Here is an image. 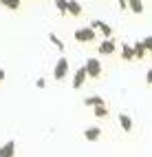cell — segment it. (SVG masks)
Instances as JSON below:
<instances>
[{
	"instance_id": "1",
	"label": "cell",
	"mask_w": 152,
	"mask_h": 157,
	"mask_svg": "<svg viewBox=\"0 0 152 157\" xmlns=\"http://www.w3.org/2000/svg\"><path fill=\"white\" fill-rule=\"evenodd\" d=\"M73 38L77 40V42H95L97 40V31H93L90 27H82V29H77Z\"/></svg>"
},
{
	"instance_id": "2",
	"label": "cell",
	"mask_w": 152,
	"mask_h": 157,
	"mask_svg": "<svg viewBox=\"0 0 152 157\" xmlns=\"http://www.w3.org/2000/svg\"><path fill=\"white\" fill-rule=\"evenodd\" d=\"M68 75V60L62 56L57 62H55V69H53V78L57 80V82H62L64 78Z\"/></svg>"
},
{
	"instance_id": "3",
	"label": "cell",
	"mask_w": 152,
	"mask_h": 157,
	"mask_svg": "<svg viewBox=\"0 0 152 157\" xmlns=\"http://www.w3.org/2000/svg\"><path fill=\"white\" fill-rule=\"evenodd\" d=\"M90 29H93V31H99V33L104 36V40L113 38V27H110L108 22H101V20H93V22H90Z\"/></svg>"
},
{
	"instance_id": "4",
	"label": "cell",
	"mask_w": 152,
	"mask_h": 157,
	"mask_svg": "<svg viewBox=\"0 0 152 157\" xmlns=\"http://www.w3.org/2000/svg\"><path fill=\"white\" fill-rule=\"evenodd\" d=\"M84 67H86L88 78H99V75H101V62H99L97 58H88Z\"/></svg>"
},
{
	"instance_id": "5",
	"label": "cell",
	"mask_w": 152,
	"mask_h": 157,
	"mask_svg": "<svg viewBox=\"0 0 152 157\" xmlns=\"http://www.w3.org/2000/svg\"><path fill=\"white\" fill-rule=\"evenodd\" d=\"M97 51H99V56H113L115 51H117V42H115L113 38L101 40V42H99V47H97Z\"/></svg>"
},
{
	"instance_id": "6",
	"label": "cell",
	"mask_w": 152,
	"mask_h": 157,
	"mask_svg": "<svg viewBox=\"0 0 152 157\" xmlns=\"http://www.w3.org/2000/svg\"><path fill=\"white\" fill-rule=\"evenodd\" d=\"M86 78H88L86 67H79V69L75 71V75H73V89H75V91H79V89H82V84L86 82Z\"/></svg>"
},
{
	"instance_id": "7",
	"label": "cell",
	"mask_w": 152,
	"mask_h": 157,
	"mask_svg": "<svg viewBox=\"0 0 152 157\" xmlns=\"http://www.w3.org/2000/svg\"><path fill=\"white\" fill-rule=\"evenodd\" d=\"M117 120H119V124H121V128H124L126 133H130L135 128V122H132V117H130L128 113H119L117 115Z\"/></svg>"
},
{
	"instance_id": "8",
	"label": "cell",
	"mask_w": 152,
	"mask_h": 157,
	"mask_svg": "<svg viewBox=\"0 0 152 157\" xmlns=\"http://www.w3.org/2000/svg\"><path fill=\"white\" fill-rule=\"evenodd\" d=\"M0 157H16V142L9 140L0 146Z\"/></svg>"
},
{
	"instance_id": "9",
	"label": "cell",
	"mask_w": 152,
	"mask_h": 157,
	"mask_svg": "<svg viewBox=\"0 0 152 157\" xmlns=\"http://www.w3.org/2000/svg\"><path fill=\"white\" fill-rule=\"evenodd\" d=\"M84 137H86L88 142H97V140L101 137V128H99V126H88V128L84 131Z\"/></svg>"
},
{
	"instance_id": "10",
	"label": "cell",
	"mask_w": 152,
	"mask_h": 157,
	"mask_svg": "<svg viewBox=\"0 0 152 157\" xmlns=\"http://www.w3.org/2000/svg\"><path fill=\"white\" fill-rule=\"evenodd\" d=\"M121 60H126V62L135 60V49H132V44H130V42H124V44H121Z\"/></svg>"
},
{
	"instance_id": "11",
	"label": "cell",
	"mask_w": 152,
	"mask_h": 157,
	"mask_svg": "<svg viewBox=\"0 0 152 157\" xmlns=\"http://www.w3.org/2000/svg\"><path fill=\"white\" fill-rule=\"evenodd\" d=\"M84 104H86V106H90V109L106 106V102H104V98H101V95H90V98H86V100H84Z\"/></svg>"
},
{
	"instance_id": "12",
	"label": "cell",
	"mask_w": 152,
	"mask_h": 157,
	"mask_svg": "<svg viewBox=\"0 0 152 157\" xmlns=\"http://www.w3.org/2000/svg\"><path fill=\"white\" fill-rule=\"evenodd\" d=\"M128 9L135 16H141L143 13V0H128Z\"/></svg>"
},
{
	"instance_id": "13",
	"label": "cell",
	"mask_w": 152,
	"mask_h": 157,
	"mask_svg": "<svg viewBox=\"0 0 152 157\" xmlns=\"http://www.w3.org/2000/svg\"><path fill=\"white\" fill-rule=\"evenodd\" d=\"M132 49H135V60H143L146 56H148V51H146V47H143V42H135L132 44Z\"/></svg>"
},
{
	"instance_id": "14",
	"label": "cell",
	"mask_w": 152,
	"mask_h": 157,
	"mask_svg": "<svg viewBox=\"0 0 152 157\" xmlns=\"http://www.w3.org/2000/svg\"><path fill=\"white\" fill-rule=\"evenodd\" d=\"M68 13L71 16H82V5L77 0H68Z\"/></svg>"
},
{
	"instance_id": "15",
	"label": "cell",
	"mask_w": 152,
	"mask_h": 157,
	"mask_svg": "<svg viewBox=\"0 0 152 157\" xmlns=\"http://www.w3.org/2000/svg\"><path fill=\"white\" fill-rule=\"evenodd\" d=\"M49 40L55 44V49H57V51H62V53H64V42L57 38V33H53V31H51V33H49Z\"/></svg>"
},
{
	"instance_id": "16",
	"label": "cell",
	"mask_w": 152,
	"mask_h": 157,
	"mask_svg": "<svg viewBox=\"0 0 152 157\" xmlns=\"http://www.w3.org/2000/svg\"><path fill=\"white\" fill-rule=\"evenodd\" d=\"M0 5L11 9V11H16V9H20V0H0Z\"/></svg>"
},
{
	"instance_id": "17",
	"label": "cell",
	"mask_w": 152,
	"mask_h": 157,
	"mask_svg": "<svg viewBox=\"0 0 152 157\" xmlns=\"http://www.w3.org/2000/svg\"><path fill=\"white\" fill-rule=\"evenodd\" d=\"M55 7H57V11L60 13H68V0H55Z\"/></svg>"
},
{
	"instance_id": "18",
	"label": "cell",
	"mask_w": 152,
	"mask_h": 157,
	"mask_svg": "<svg viewBox=\"0 0 152 157\" xmlns=\"http://www.w3.org/2000/svg\"><path fill=\"white\" fill-rule=\"evenodd\" d=\"M93 115L95 117H108V109L106 106H97V109H93Z\"/></svg>"
},
{
	"instance_id": "19",
	"label": "cell",
	"mask_w": 152,
	"mask_h": 157,
	"mask_svg": "<svg viewBox=\"0 0 152 157\" xmlns=\"http://www.w3.org/2000/svg\"><path fill=\"white\" fill-rule=\"evenodd\" d=\"M141 42H143V47H146L148 53H152V36H146L143 40H141Z\"/></svg>"
},
{
	"instance_id": "20",
	"label": "cell",
	"mask_w": 152,
	"mask_h": 157,
	"mask_svg": "<svg viewBox=\"0 0 152 157\" xmlns=\"http://www.w3.org/2000/svg\"><path fill=\"white\" fill-rule=\"evenodd\" d=\"M35 86H38V89H44V86H46V80H44V78H38V80H35Z\"/></svg>"
},
{
	"instance_id": "21",
	"label": "cell",
	"mask_w": 152,
	"mask_h": 157,
	"mask_svg": "<svg viewBox=\"0 0 152 157\" xmlns=\"http://www.w3.org/2000/svg\"><path fill=\"white\" fill-rule=\"evenodd\" d=\"M146 82L152 86V69H148V73H146Z\"/></svg>"
},
{
	"instance_id": "22",
	"label": "cell",
	"mask_w": 152,
	"mask_h": 157,
	"mask_svg": "<svg viewBox=\"0 0 152 157\" xmlns=\"http://www.w3.org/2000/svg\"><path fill=\"white\" fill-rule=\"evenodd\" d=\"M117 5L119 9H128V0H117Z\"/></svg>"
},
{
	"instance_id": "23",
	"label": "cell",
	"mask_w": 152,
	"mask_h": 157,
	"mask_svg": "<svg viewBox=\"0 0 152 157\" xmlns=\"http://www.w3.org/2000/svg\"><path fill=\"white\" fill-rule=\"evenodd\" d=\"M5 75H7V73H5V69H0V82L5 80Z\"/></svg>"
},
{
	"instance_id": "24",
	"label": "cell",
	"mask_w": 152,
	"mask_h": 157,
	"mask_svg": "<svg viewBox=\"0 0 152 157\" xmlns=\"http://www.w3.org/2000/svg\"><path fill=\"white\" fill-rule=\"evenodd\" d=\"M150 56H152V53H150Z\"/></svg>"
}]
</instances>
